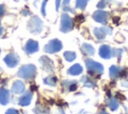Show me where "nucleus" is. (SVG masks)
Masks as SVG:
<instances>
[{"label": "nucleus", "instance_id": "1", "mask_svg": "<svg viewBox=\"0 0 128 114\" xmlns=\"http://www.w3.org/2000/svg\"><path fill=\"white\" fill-rule=\"evenodd\" d=\"M17 75L23 79L29 80V79H33L36 75V67L33 64H27V65H23L19 70Z\"/></svg>", "mask_w": 128, "mask_h": 114}, {"label": "nucleus", "instance_id": "2", "mask_svg": "<svg viewBox=\"0 0 128 114\" xmlns=\"http://www.w3.org/2000/svg\"><path fill=\"white\" fill-rule=\"evenodd\" d=\"M85 65H86V68H87L89 74L97 75V74H101L104 71V67L102 66V64L99 62H96L92 59H86Z\"/></svg>", "mask_w": 128, "mask_h": 114}, {"label": "nucleus", "instance_id": "3", "mask_svg": "<svg viewBox=\"0 0 128 114\" xmlns=\"http://www.w3.org/2000/svg\"><path fill=\"white\" fill-rule=\"evenodd\" d=\"M28 29L33 34H39L43 30V22H42V20L37 16H33L28 21Z\"/></svg>", "mask_w": 128, "mask_h": 114}, {"label": "nucleus", "instance_id": "4", "mask_svg": "<svg viewBox=\"0 0 128 114\" xmlns=\"http://www.w3.org/2000/svg\"><path fill=\"white\" fill-rule=\"evenodd\" d=\"M74 27L73 20L67 13H63L61 15V21H60V31L63 33H67L71 31Z\"/></svg>", "mask_w": 128, "mask_h": 114}, {"label": "nucleus", "instance_id": "5", "mask_svg": "<svg viewBox=\"0 0 128 114\" xmlns=\"http://www.w3.org/2000/svg\"><path fill=\"white\" fill-rule=\"evenodd\" d=\"M61 49H62V43L58 39H52V40H50L45 45V47H44V51L46 53H50V54L57 53Z\"/></svg>", "mask_w": 128, "mask_h": 114}, {"label": "nucleus", "instance_id": "6", "mask_svg": "<svg viewBox=\"0 0 128 114\" xmlns=\"http://www.w3.org/2000/svg\"><path fill=\"white\" fill-rule=\"evenodd\" d=\"M93 19L98 22V23H102V24H106L107 23V20L109 18V13L106 12V11H103V10H98L96 12L93 13L92 15Z\"/></svg>", "mask_w": 128, "mask_h": 114}, {"label": "nucleus", "instance_id": "7", "mask_svg": "<svg viewBox=\"0 0 128 114\" xmlns=\"http://www.w3.org/2000/svg\"><path fill=\"white\" fill-rule=\"evenodd\" d=\"M39 62L41 64V67L45 71H47V72H53V70H54V64H53V62H52V60L50 58H48L47 56H42V57H40Z\"/></svg>", "mask_w": 128, "mask_h": 114}, {"label": "nucleus", "instance_id": "8", "mask_svg": "<svg viewBox=\"0 0 128 114\" xmlns=\"http://www.w3.org/2000/svg\"><path fill=\"white\" fill-rule=\"evenodd\" d=\"M39 49V45H38V42L35 41V40H28L25 44V47H24V50L27 54H33L35 52H37Z\"/></svg>", "mask_w": 128, "mask_h": 114}, {"label": "nucleus", "instance_id": "9", "mask_svg": "<svg viewBox=\"0 0 128 114\" xmlns=\"http://www.w3.org/2000/svg\"><path fill=\"white\" fill-rule=\"evenodd\" d=\"M4 62L6 63V65L10 68H14L15 66H17V64L19 63V57L16 54H8L5 56L4 58Z\"/></svg>", "mask_w": 128, "mask_h": 114}, {"label": "nucleus", "instance_id": "10", "mask_svg": "<svg viewBox=\"0 0 128 114\" xmlns=\"http://www.w3.org/2000/svg\"><path fill=\"white\" fill-rule=\"evenodd\" d=\"M99 55L101 58L103 59H109L112 57V49L109 45H101V47L99 48Z\"/></svg>", "mask_w": 128, "mask_h": 114}, {"label": "nucleus", "instance_id": "11", "mask_svg": "<svg viewBox=\"0 0 128 114\" xmlns=\"http://www.w3.org/2000/svg\"><path fill=\"white\" fill-rule=\"evenodd\" d=\"M10 100V93L6 88L1 87L0 88V103L2 105H6L8 104Z\"/></svg>", "mask_w": 128, "mask_h": 114}, {"label": "nucleus", "instance_id": "12", "mask_svg": "<svg viewBox=\"0 0 128 114\" xmlns=\"http://www.w3.org/2000/svg\"><path fill=\"white\" fill-rule=\"evenodd\" d=\"M11 90H12V92L15 93V94H20V93L24 92V90H25V85H24V83H23L22 81L16 80V81L13 83Z\"/></svg>", "mask_w": 128, "mask_h": 114}, {"label": "nucleus", "instance_id": "13", "mask_svg": "<svg viewBox=\"0 0 128 114\" xmlns=\"http://www.w3.org/2000/svg\"><path fill=\"white\" fill-rule=\"evenodd\" d=\"M31 100H32V93L29 91V92L24 93V94L19 98L18 103H19V105H21V106H27V105L30 104Z\"/></svg>", "mask_w": 128, "mask_h": 114}, {"label": "nucleus", "instance_id": "14", "mask_svg": "<svg viewBox=\"0 0 128 114\" xmlns=\"http://www.w3.org/2000/svg\"><path fill=\"white\" fill-rule=\"evenodd\" d=\"M62 87L67 91H75L77 89V82L74 80H65L62 82Z\"/></svg>", "mask_w": 128, "mask_h": 114}, {"label": "nucleus", "instance_id": "15", "mask_svg": "<svg viewBox=\"0 0 128 114\" xmlns=\"http://www.w3.org/2000/svg\"><path fill=\"white\" fill-rule=\"evenodd\" d=\"M81 52H82L84 55H86V56H92V55L95 53V50H94V47H93L91 44L84 43V44H82Z\"/></svg>", "mask_w": 128, "mask_h": 114}, {"label": "nucleus", "instance_id": "16", "mask_svg": "<svg viewBox=\"0 0 128 114\" xmlns=\"http://www.w3.org/2000/svg\"><path fill=\"white\" fill-rule=\"evenodd\" d=\"M121 68H119L118 66L116 65H112L110 68H109V75H110V78L115 80L116 78L120 77V73H121Z\"/></svg>", "mask_w": 128, "mask_h": 114}, {"label": "nucleus", "instance_id": "17", "mask_svg": "<svg viewBox=\"0 0 128 114\" xmlns=\"http://www.w3.org/2000/svg\"><path fill=\"white\" fill-rule=\"evenodd\" d=\"M83 72V68L80 64H74L72 65L69 69H68V73L70 75H73V76H76V75H79Z\"/></svg>", "mask_w": 128, "mask_h": 114}, {"label": "nucleus", "instance_id": "18", "mask_svg": "<svg viewBox=\"0 0 128 114\" xmlns=\"http://www.w3.org/2000/svg\"><path fill=\"white\" fill-rule=\"evenodd\" d=\"M81 82H82L83 85L86 86V87L92 88V87H95V86H96V82H95L92 78H90L89 76H83V77L81 78Z\"/></svg>", "mask_w": 128, "mask_h": 114}, {"label": "nucleus", "instance_id": "19", "mask_svg": "<svg viewBox=\"0 0 128 114\" xmlns=\"http://www.w3.org/2000/svg\"><path fill=\"white\" fill-rule=\"evenodd\" d=\"M43 82H44V84H46V85H49V86H55L56 83H57V78L54 77V76H48V77L44 78Z\"/></svg>", "mask_w": 128, "mask_h": 114}, {"label": "nucleus", "instance_id": "20", "mask_svg": "<svg viewBox=\"0 0 128 114\" xmlns=\"http://www.w3.org/2000/svg\"><path fill=\"white\" fill-rule=\"evenodd\" d=\"M107 105L109 106V108H110L111 110H116V109L118 108V106H119V103H118L117 99L111 97V98H109V100L107 101Z\"/></svg>", "mask_w": 128, "mask_h": 114}, {"label": "nucleus", "instance_id": "21", "mask_svg": "<svg viewBox=\"0 0 128 114\" xmlns=\"http://www.w3.org/2000/svg\"><path fill=\"white\" fill-rule=\"evenodd\" d=\"M64 58L68 62H72L76 58V53L73 52V51H66V52H64Z\"/></svg>", "mask_w": 128, "mask_h": 114}, {"label": "nucleus", "instance_id": "22", "mask_svg": "<svg viewBox=\"0 0 128 114\" xmlns=\"http://www.w3.org/2000/svg\"><path fill=\"white\" fill-rule=\"evenodd\" d=\"M93 33H94L96 39H98V40H103V39L105 38V36H106V35L103 33V31L101 30V28H94Z\"/></svg>", "mask_w": 128, "mask_h": 114}, {"label": "nucleus", "instance_id": "23", "mask_svg": "<svg viewBox=\"0 0 128 114\" xmlns=\"http://www.w3.org/2000/svg\"><path fill=\"white\" fill-rule=\"evenodd\" d=\"M35 112L36 113H40V114H43V113H48L49 112V109L48 108H46V107H44V106H42V105H40L39 106V104L36 106V108H35Z\"/></svg>", "mask_w": 128, "mask_h": 114}, {"label": "nucleus", "instance_id": "24", "mask_svg": "<svg viewBox=\"0 0 128 114\" xmlns=\"http://www.w3.org/2000/svg\"><path fill=\"white\" fill-rule=\"evenodd\" d=\"M89 0H76V8L79 9H85L87 3Z\"/></svg>", "mask_w": 128, "mask_h": 114}, {"label": "nucleus", "instance_id": "25", "mask_svg": "<svg viewBox=\"0 0 128 114\" xmlns=\"http://www.w3.org/2000/svg\"><path fill=\"white\" fill-rule=\"evenodd\" d=\"M122 52H123V50H122V49H117V48L112 49V56H115V57L120 58V57H121Z\"/></svg>", "mask_w": 128, "mask_h": 114}, {"label": "nucleus", "instance_id": "26", "mask_svg": "<svg viewBox=\"0 0 128 114\" xmlns=\"http://www.w3.org/2000/svg\"><path fill=\"white\" fill-rule=\"evenodd\" d=\"M101 30L103 31V33L105 34V35H110V34H112V29L111 28H109V27H102L101 28Z\"/></svg>", "mask_w": 128, "mask_h": 114}, {"label": "nucleus", "instance_id": "27", "mask_svg": "<svg viewBox=\"0 0 128 114\" xmlns=\"http://www.w3.org/2000/svg\"><path fill=\"white\" fill-rule=\"evenodd\" d=\"M97 7H98L99 9H103V8H105V7H106V1H105V0H101V1H99L98 4H97Z\"/></svg>", "mask_w": 128, "mask_h": 114}, {"label": "nucleus", "instance_id": "28", "mask_svg": "<svg viewBox=\"0 0 128 114\" xmlns=\"http://www.w3.org/2000/svg\"><path fill=\"white\" fill-rule=\"evenodd\" d=\"M46 3H47V0H44L43 3H42V8H41V12H42V15H46V12H45V7H46Z\"/></svg>", "mask_w": 128, "mask_h": 114}, {"label": "nucleus", "instance_id": "29", "mask_svg": "<svg viewBox=\"0 0 128 114\" xmlns=\"http://www.w3.org/2000/svg\"><path fill=\"white\" fill-rule=\"evenodd\" d=\"M5 114H19V113H18V111H17L16 109L11 108V109H8V110L6 111V113H5Z\"/></svg>", "mask_w": 128, "mask_h": 114}, {"label": "nucleus", "instance_id": "30", "mask_svg": "<svg viewBox=\"0 0 128 114\" xmlns=\"http://www.w3.org/2000/svg\"><path fill=\"white\" fill-rule=\"evenodd\" d=\"M84 16L83 15H77L76 17H75V21H77V22H83L84 21Z\"/></svg>", "mask_w": 128, "mask_h": 114}, {"label": "nucleus", "instance_id": "31", "mask_svg": "<svg viewBox=\"0 0 128 114\" xmlns=\"http://www.w3.org/2000/svg\"><path fill=\"white\" fill-rule=\"evenodd\" d=\"M5 13V7L3 5H0V16H3Z\"/></svg>", "mask_w": 128, "mask_h": 114}, {"label": "nucleus", "instance_id": "32", "mask_svg": "<svg viewBox=\"0 0 128 114\" xmlns=\"http://www.w3.org/2000/svg\"><path fill=\"white\" fill-rule=\"evenodd\" d=\"M116 97H117L118 99H121L122 101H123V100H125V97H124V96H123V94H121V93H117V94H116Z\"/></svg>", "mask_w": 128, "mask_h": 114}, {"label": "nucleus", "instance_id": "33", "mask_svg": "<svg viewBox=\"0 0 128 114\" xmlns=\"http://www.w3.org/2000/svg\"><path fill=\"white\" fill-rule=\"evenodd\" d=\"M60 2H61V0H55V7H56V10H58V9H59Z\"/></svg>", "mask_w": 128, "mask_h": 114}, {"label": "nucleus", "instance_id": "34", "mask_svg": "<svg viewBox=\"0 0 128 114\" xmlns=\"http://www.w3.org/2000/svg\"><path fill=\"white\" fill-rule=\"evenodd\" d=\"M121 85H122L123 87L128 86V80H124V81H122V82H121Z\"/></svg>", "mask_w": 128, "mask_h": 114}, {"label": "nucleus", "instance_id": "35", "mask_svg": "<svg viewBox=\"0 0 128 114\" xmlns=\"http://www.w3.org/2000/svg\"><path fill=\"white\" fill-rule=\"evenodd\" d=\"M69 2H70V0H63V4H64L65 6H67V5L69 4Z\"/></svg>", "mask_w": 128, "mask_h": 114}, {"label": "nucleus", "instance_id": "36", "mask_svg": "<svg viewBox=\"0 0 128 114\" xmlns=\"http://www.w3.org/2000/svg\"><path fill=\"white\" fill-rule=\"evenodd\" d=\"M97 114H107V112H106L105 110H102V111H100V112H98Z\"/></svg>", "mask_w": 128, "mask_h": 114}, {"label": "nucleus", "instance_id": "37", "mask_svg": "<svg viewBox=\"0 0 128 114\" xmlns=\"http://www.w3.org/2000/svg\"><path fill=\"white\" fill-rule=\"evenodd\" d=\"M22 13H23V14H24V15H25V14H29V13H30V12H29V11H28V10H25V11H24V10H23V11H22Z\"/></svg>", "mask_w": 128, "mask_h": 114}, {"label": "nucleus", "instance_id": "38", "mask_svg": "<svg viewBox=\"0 0 128 114\" xmlns=\"http://www.w3.org/2000/svg\"><path fill=\"white\" fill-rule=\"evenodd\" d=\"M1 34H2V28H1V26H0V36H1Z\"/></svg>", "mask_w": 128, "mask_h": 114}]
</instances>
